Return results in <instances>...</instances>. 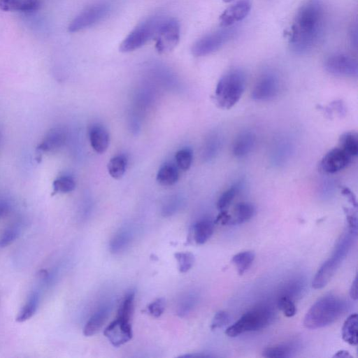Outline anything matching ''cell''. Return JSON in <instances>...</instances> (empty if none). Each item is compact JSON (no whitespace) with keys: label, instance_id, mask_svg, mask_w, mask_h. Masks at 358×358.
Masks as SVG:
<instances>
[{"label":"cell","instance_id":"cell-12","mask_svg":"<svg viewBox=\"0 0 358 358\" xmlns=\"http://www.w3.org/2000/svg\"><path fill=\"white\" fill-rule=\"evenodd\" d=\"M103 334L113 346L119 347L129 341L132 338L131 321L117 316L106 327Z\"/></svg>","mask_w":358,"mask_h":358},{"label":"cell","instance_id":"cell-30","mask_svg":"<svg viewBox=\"0 0 358 358\" xmlns=\"http://www.w3.org/2000/svg\"><path fill=\"white\" fill-rule=\"evenodd\" d=\"M239 190L240 185L236 183L224 192L217 201V209L220 210H227L236 196L238 194Z\"/></svg>","mask_w":358,"mask_h":358},{"label":"cell","instance_id":"cell-25","mask_svg":"<svg viewBox=\"0 0 358 358\" xmlns=\"http://www.w3.org/2000/svg\"><path fill=\"white\" fill-rule=\"evenodd\" d=\"M352 158L358 153V136L353 131L346 132L342 134L339 138V145Z\"/></svg>","mask_w":358,"mask_h":358},{"label":"cell","instance_id":"cell-8","mask_svg":"<svg viewBox=\"0 0 358 358\" xmlns=\"http://www.w3.org/2000/svg\"><path fill=\"white\" fill-rule=\"evenodd\" d=\"M234 34L235 31L233 29L227 28L208 34L193 44L192 53L196 57L210 55L221 48Z\"/></svg>","mask_w":358,"mask_h":358},{"label":"cell","instance_id":"cell-46","mask_svg":"<svg viewBox=\"0 0 358 358\" xmlns=\"http://www.w3.org/2000/svg\"><path fill=\"white\" fill-rule=\"evenodd\" d=\"M222 1H224V2H227V3H228V2H230V1H231L232 0H222Z\"/></svg>","mask_w":358,"mask_h":358},{"label":"cell","instance_id":"cell-22","mask_svg":"<svg viewBox=\"0 0 358 358\" xmlns=\"http://www.w3.org/2000/svg\"><path fill=\"white\" fill-rule=\"evenodd\" d=\"M133 233L128 228L120 229L111 239L110 250L113 253H120L124 251L131 243Z\"/></svg>","mask_w":358,"mask_h":358},{"label":"cell","instance_id":"cell-15","mask_svg":"<svg viewBox=\"0 0 358 358\" xmlns=\"http://www.w3.org/2000/svg\"><path fill=\"white\" fill-rule=\"evenodd\" d=\"M257 137L252 131L241 132L234 139L232 153L234 157L242 159L250 155L255 147Z\"/></svg>","mask_w":358,"mask_h":358},{"label":"cell","instance_id":"cell-44","mask_svg":"<svg viewBox=\"0 0 358 358\" xmlns=\"http://www.w3.org/2000/svg\"><path fill=\"white\" fill-rule=\"evenodd\" d=\"M333 357L348 358L352 357V355L346 350H339L333 355Z\"/></svg>","mask_w":358,"mask_h":358},{"label":"cell","instance_id":"cell-38","mask_svg":"<svg viewBox=\"0 0 358 358\" xmlns=\"http://www.w3.org/2000/svg\"><path fill=\"white\" fill-rule=\"evenodd\" d=\"M166 307V300L164 298H158L151 302L148 306V310L150 315H152L154 317H160Z\"/></svg>","mask_w":358,"mask_h":358},{"label":"cell","instance_id":"cell-2","mask_svg":"<svg viewBox=\"0 0 358 358\" xmlns=\"http://www.w3.org/2000/svg\"><path fill=\"white\" fill-rule=\"evenodd\" d=\"M345 308V303L338 296H324L308 310L303 319V325L310 329L328 326L341 316Z\"/></svg>","mask_w":358,"mask_h":358},{"label":"cell","instance_id":"cell-5","mask_svg":"<svg viewBox=\"0 0 358 358\" xmlns=\"http://www.w3.org/2000/svg\"><path fill=\"white\" fill-rule=\"evenodd\" d=\"M272 318V312L268 308H256L244 313L226 329L225 334L229 337H236L245 332L258 331L268 325Z\"/></svg>","mask_w":358,"mask_h":358},{"label":"cell","instance_id":"cell-33","mask_svg":"<svg viewBox=\"0 0 358 358\" xmlns=\"http://www.w3.org/2000/svg\"><path fill=\"white\" fill-rule=\"evenodd\" d=\"M174 257L178 262L180 273H186L189 271L195 262L194 255L189 252H177Z\"/></svg>","mask_w":358,"mask_h":358},{"label":"cell","instance_id":"cell-40","mask_svg":"<svg viewBox=\"0 0 358 358\" xmlns=\"http://www.w3.org/2000/svg\"><path fill=\"white\" fill-rule=\"evenodd\" d=\"M230 215L227 210H220V214L217 216L215 220V224H220L222 225L229 224Z\"/></svg>","mask_w":358,"mask_h":358},{"label":"cell","instance_id":"cell-21","mask_svg":"<svg viewBox=\"0 0 358 358\" xmlns=\"http://www.w3.org/2000/svg\"><path fill=\"white\" fill-rule=\"evenodd\" d=\"M214 226L215 223L208 220L196 222L192 228L193 238L196 243L202 245L206 243L213 234Z\"/></svg>","mask_w":358,"mask_h":358},{"label":"cell","instance_id":"cell-23","mask_svg":"<svg viewBox=\"0 0 358 358\" xmlns=\"http://www.w3.org/2000/svg\"><path fill=\"white\" fill-rule=\"evenodd\" d=\"M342 338L351 345H357V315H350L342 327Z\"/></svg>","mask_w":358,"mask_h":358},{"label":"cell","instance_id":"cell-6","mask_svg":"<svg viewBox=\"0 0 358 358\" xmlns=\"http://www.w3.org/2000/svg\"><path fill=\"white\" fill-rule=\"evenodd\" d=\"M352 245L351 241L342 237L331 255L317 270L312 282L314 289L324 287L331 280L341 262L345 259Z\"/></svg>","mask_w":358,"mask_h":358},{"label":"cell","instance_id":"cell-10","mask_svg":"<svg viewBox=\"0 0 358 358\" xmlns=\"http://www.w3.org/2000/svg\"><path fill=\"white\" fill-rule=\"evenodd\" d=\"M324 68L328 73L338 76L356 77L358 73L357 60L343 53L328 57L324 62Z\"/></svg>","mask_w":358,"mask_h":358},{"label":"cell","instance_id":"cell-24","mask_svg":"<svg viewBox=\"0 0 358 358\" xmlns=\"http://www.w3.org/2000/svg\"><path fill=\"white\" fill-rule=\"evenodd\" d=\"M178 179V171L176 166L166 164L163 165L157 174V181L163 186L174 185Z\"/></svg>","mask_w":358,"mask_h":358},{"label":"cell","instance_id":"cell-7","mask_svg":"<svg viewBox=\"0 0 358 358\" xmlns=\"http://www.w3.org/2000/svg\"><path fill=\"white\" fill-rule=\"evenodd\" d=\"M180 36L179 22L173 17H164L158 29L155 49L159 54H166L178 45Z\"/></svg>","mask_w":358,"mask_h":358},{"label":"cell","instance_id":"cell-1","mask_svg":"<svg viewBox=\"0 0 358 358\" xmlns=\"http://www.w3.org/2000/svg\"><path fill=\"white\" fill-rule=\"evenodd\" d=\"M324 25V10L319 0H308L297 10L289 33L291 50L296 54L311 50L321 38Z\"/></svg>","mask_w":358,"mask_h":358},{"label":"cell","instance_id":"cell-19","mask_svg":"<svg viewBox=\"0 0 358 358\" xmlns=\"http://www.w3.org/2000/svg\"><path fill=\"white\" fill-rule=\"evenodd\" d=\"M90 141L94 150L99 154H102L108 149L109 134L103 127L96 125L90 131Z\"/></svg>","mask_w":358,"mask_h":358},{"label":"cell","instance_id":"cell-34","mask_svg":"<svg viewBox=\"0 0 358 358\" xmlns=\"http://www.w3.org/2000/svg\"><path fill=\"white\" fill-rule=\"evenodd\" d=\"M20 227L17 224L8 227L0 236V247L3 248L14 242L20 234Z\"/></svg>","mask_w":358,"mask_h":358},{"label":"cell","instance_id":"cell-11","mask_svg":"<svg viewBox=\"0 0 358 358\" xmlns=\"http://www.w3.org/2000/svg\"><path fill=\"white\" fill-rule=\"evenodd\" d=\"M280 90L278 78L272 73L262 75L252 91V98L257 101H268L275 98Z\"/></svg>","mask_w":358,"mask_h":358},{"label":"cell","instance_id":"cell-35","mask_svg":"<svg viewBox=\"0 0 358 358\" xmlns=\"http://www.w3.org/2000/svg\"><path fill=\"white\" fill-rule=\"evenodd\" d=\"M177 166L182 171H187L192 162V152L189 148L178 150L175 155Z\"/></svg>","mask_w":358,"mask_h":358},{"label":"cell","instance_id":"cell-20","mask_svg":"<svg viewBox=\"0 0 358 358\" xmlns=\"http://www.w3.org/2000/svg\"><path fill=\"white\" fill-rule=\"evenodd\" d=\"M254 206L248 202L237 203L230 215L229 225L240 224L250 220L255 214Z\"/></svg>","mask_w":358,"mask_h":358},{"label":"cell","instance_id":"cell-41","mask_svg":"<svg viewBox=\"0 0 358 358\" xmlns=\"http://www.w3.org/2000/svg\"><path fill=\"white\" fill-rule=\"evenodd\" d=\"M10 208V202L6 198L0 196V218L7 215Z\"/></svg>","mask_w":358,"mask_h":358},{"label":"cell","instance_id":"cell-37","mask_svg":"<svg viewBox=\"0 0 358 358\" xmlns=\"http://www.w3.org/2000/svg\"><path fill=\"white\" fill-rule=\"evenodd\" d=\"M230 322V315L224 310L217 312L212 320L210 329L215 330L227 326Z\"/></svg>","mask_w":358,"mask_h":358},{"label":"cell","instance_id":"cell-27","mask_svg":"<svg viewBox=\"0 0 358 358\" xmlns=\"http://www.w3.org/2000/svg\"><path fill=\"white\" fill-rule=\"evenodd\" d=\"M255 257L253 251H243L234 255L231 262L236 266L238 273L243 275L250 267Z\"/></svg>","mask_w":358,"mask_h":358},{"label":"cell","instance_id":"cell-45","mask_svg":"<svg viewBox=\"0 0 358 358\" xmlns=\"http://www.w3.org/2000/svg\"><path fill=\"white\" fill-rule=\"evenodd\" d=\"M213 357L210 355L207 354H203V353H194V354H188V355H181L180 357Z\"/></svg>","mask_w":358,"mask_h":358},{"label":"cell","instance_id":"cell-4","mask_svg":"<svg viewBox=\"0 0 358 358\" xmlns=\"http://www.w3.org/2000/svg\"><path fill=\"white\" fill-rule=\"evenodd\" d=\"M164 17L155 15L141 22L122 41L120 51L129 52L134 51L155 38L158 29Z\"/></svg>","mask_w":358,"mask_h":358},{"label":"cell","instance_id":"cell-29","mask_svg":"<svg viewBox=\"0 0 358 358\" xmlns=\"http://www.w3.org/2000/svg\"><path fill=\"white\" fill-rule=\"evenodd\" d=\"M196 303V295L194 293H188L183 296L178 303L176 313L180 317H184L189 314Z\"/></svg>","mask_w":358,"mask_h":358},{"label":"cell","instance_id":"cell-16","mask_svg":"<svg viewBox=\"0 0 358 358\" xmlns=\"http://www.w3.org/2000/svg\"><path fill=\"white\" fill-rule=\"evenodd\" d=\"M110 311V305L105 304L101 306L86 322L83 328V334L85 336L96 334L107 320Z\"/></svg>","mask_w":358,"mask_h":358},{"label":"cell","instance_id":"cell-39","mask_svg":"<svg viewBox=\"0 0 358 358\" xmlns=\"http://www.w3.org/2000/svg\"><path fill=\"white\" fill-rule=\"evenodd\" d=\"M347 220L348 223L349 232L356 236L357 233V216L350 210H345Z\"/></svg>","mask_w":358,"mask_h":358},{"label":"cell","instance_id":"cell-14","mask_svg":"<svg viewBox=\"0 0 358 358\" xmlns=\"http://www.w3.org/2000/svg\"><path fill=\"white\" fill-rule=\"evenodd\" d=\"M251 3L249 0H240L228 7L220 16V24L224 28H228L235 23L243 20L249 14Z\"/></svg>","mask_w":358,"mask_h":358},{"label":"cell","instance_id":"cell-31","mask_svg":"<svg viewBox=\"0 0 358 358\" xmlns=\"http://www.w3.org/2000/svg\"><path fill=\"white\" fill-rule=\"evenodd\" d=\"M293 348L289 345H278L266 348L262 352L265 357H288L292 353Z\"/></svg>","mask_w":358,"mask_h":358},{"label":"cell","instance_id":"cell-3","mask_svg":"<svg viewBox=\"0 0 358 358\" xmlns=\"http://www.w3.org/2000/svg\"><path fill=\"white\" fill-rule=\"evenodd\" d=\"M246 85L245 73L240 69H232L224 73L219 80L215 91V100L222 109H230L241 98Z\"/></svg>","mask_w":358,"mask_h":358},{"label":"cell","instance_id":"cell-42","mask_svg":"<svg viewBox=\"0 0 358 358\" xmlns=\"http://www.w3.org/2000/svg\"><path fill=\"white\" fill-rule=\"evenodd\" d=\"M350 296L353 300L357 299V277L352 283L350 289Z\"/></svg>","mask_w":358,"mask_h":358},{"label":"cell","instance_id":"cell-9","mask_svg":"<svg viewBox=\"0 0 358 358\" xmlns=\"http://www.w3.org/2000/svg\"><path fill=\"white\" fill-rule=\"evenodd\" d=\"M110 10V6L106 2L94 3L77 15L71 22L68 30L73 33L91 27L104 19Z\"/></svg>","mask_w":358,"mask_h":358},{"label":"cell","instance_id":"cell-32","mask_svg":"<svg viewBox=\"0 0 358 358\" xmlns=\"http://www.w3.org/2000/svg\"><path fill=\"white\" fill-rule=\"evenodd\" d=\"M53 194L57 193H68L76 187V182L71 176H61L57 178L52 184Z\"/></svg>","mask_w":358,"mask_h":358},{"label":"cell","instance_id":"cell-18","mask_svg":"<svg viewBox=\"0 0 358 358\" xmlns=\"http://www.w3.org/2000/svg\"><path fill=\"white\" fill-rule=\"evenodd\" d=\"M41 0H0L3 11L33 12L40 8Z\"/></svg>","mask_w":358,"mask_h":358},{"label":"cell","instance_id":"cell-28","mask_svg":"<svg viewBox=\"0 0 358 358\" xmlns=\"http://www.w3.org/2000/svg\"><path fill=\"white\" fill-rule=\"evenodd\" d=\"M126 167L127 159L122 155L111 158L107 165L108 173L114 179L121 178L125 173Z\"/></svg>","mask_w":358,"mask_h":358},{"label":"cell","instance_id":"cell-36","mask_svg":"<svg viewBox=\"0 0 358 358\" xmlns=\"http://www.w3.org/2000/svg\"><path fill=\"white\" fill-rule=\"evenodd\" d=\"M278 308L287 317H291L296 313V306L287 296H282L278 301Z\"/></svg>","mask_w":358,"mask_h":358},{"label":"cell","instance_id":"cell-43","mask_svg":"<svg viewBox=\"0 0 358 358\" xmlns=\"http://www.w3.org/2000/svg\"><path fill=\"white\" fill-rule=\"evenodd\" d=\"M351 41L352 44L357 48V26L355 25L351 31Z\"/></svg>","mask_w":358,"mask_h":358},{"label":"cell","instance_id":"cell-17","mask_svg":"<svg viewBox=\"0 0 358 358\" xmlns=\"http://www.w3.org/2000/svg\"><path fill=\"white\" fill-rule=\"evenodd\" d=\"M66 139V134L63 129L53 128L46 134L37 148L43 152L55 151L64 145Z\"/></svg>","mask_w":358,"mask_h":358},{"label":"cell","instance_id":"cell-13","mask_svg":"<svg viewBox=\"0 0 358 358\" xmlns=\"http://www.w3.org/2000/svg\"><path fill=\"white\" fill-rule=\"evenodd\" d=\"M352 157L340 147L330 150L320 163V170L328 174L338 172L349 165Z\"/></svg>","mask_w":358,"mask_h":358},{"label":"cell","instance_id":"cell-26","mask_svg":"<svg viewBox=\"0 0 358 358\" xmlns=\"http://www.w3.org/2000/svg\"><path fill=\"white\" fill-rule=\"evenodd\" d=\"M39 303V296L37 292H33L29 299L19 312L16 321L23 322L30 319L36 313Z\"/></svg>","mask_w":358,"mask_h":358}]
</instances>
